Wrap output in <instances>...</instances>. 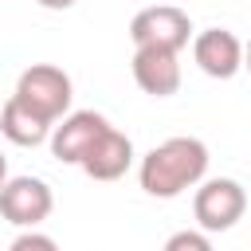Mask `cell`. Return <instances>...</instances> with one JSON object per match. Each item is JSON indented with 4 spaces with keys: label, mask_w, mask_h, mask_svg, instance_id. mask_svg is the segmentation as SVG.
<instances>
[{
    "label": "cell",
    "mask_w": 251,
    "mask_h": 251,
    "mask_svg": "<svg viewBox=\"0 0 251 251\" xmlns=\"http://www.w3.org/2000/svg\"><path fill=\"white\" fill-rule=\"evenodd\" d=\"M129 39H133V47L180 51L192 39V20H188V12L173 8V4H153V8H141L129 20Z\"/></svg>",
    "instance_id": "4"
},
{
    "label": "cell",
    "mask_w": 251,
    "mask_h": 251,
    "mask_svg": "<svg viewBox=\"0 0 251 251\" xmlns=\"http://www.w3.org/2000/svg\"><path fill=\"white\" fill-rule=\"evenodd\" d=\"M243 67H247V71H251V39H247V43H243Z\"/></svg>",
    "instance_id": "14"
},
{
    "label": "cell",
    "mask_w": 251,
    "mask_h": 251,
    "mask_svg": "<svg viewBox=\"0 0 251 251\" xmlns=\"http://www.w3.org/2000/svg\"><path fill=\"white\" fill-rule=\"evenodd\" d=\"M133 82L153 94V98H169L180 90V63L176 51L165 47H133Z\"/></svg>",
    "instance_id": "9"
},
{
    "label": "cell",
    "mask_w": 251,
    "mask_h": 251,
    "mask_svg": "<svg viewBox=\"0 0 251 251\" xmlns=\"http://www.w3.org/2000/svg\"><path fill=\"white\" fill-rule=\"evenodd\" d=\"M0 133L12 141V145H24V149H35L51 137V122L39 118L35 110H27L24 102L8 98L4 110H0Z\"/></svg>",
    "instance_id": "10"
},
{
    "label": "cell",
    "mask_w": 251,
    "mask_h": 251,
    "mask_svg": "<svg viewBox=\"0 0 251 251\" xmlns=\"http://www.w3.org/2000/svg\"><path fill=\"white\" fill-rule=\"evenodd\" d=\"M192 59L208 78H231L243 67V43L227 27H208L192 39Z\"/></svg>",
    "instance_id": "7"
},
{
    "label": "cell",
    "mask_w": 251,
    "mask_h": 251,
    "mask_svg": "<svg viewBox=\"0 0 251 251\" xmlns=\"http://www.w3.org/2000/svg\"><path fill=\"white\" fill-rule=\"evenodd\" d=\"M110 122L94 110H75L67 118H59V126H51V153L63 161V165H78L86 157V149L98 141V133L106 129Z\"/></svg>",
    "instance_id": "6"
},
{
    "label": "cell",
    "mask_w": 251,
    "mask_h": 251,
    "mask_svg": "<svg viewBox=\"0 0 251 251\" xmlns=\"http://www.w3.org/2000/svg\"><path fill=\"white\" fill-rule=\"evenodd\" d=\"M16 102H24L27 110H35L39 118H47L51 126L71 110V75L63 71V67H55V63H35V67H27L24 75H20V82H16V94H12Z\"/></svg>",
    "instance_id": "2"
},
{
    "label": "cell",
    "mask_w": 251,
    "mask_h": 251,
    "mask_svg": "<svg viewBox=\"0 0 251 251\" xmlns=\"http://www.w3.org/2000/svg\"><path fill=\"white\" fill-rule=\"evenodd\" d=\"M129 165H133V141L114 126H106L98 133V141L86 149V157L78 161V169L90 180H118V176H126Z\"/></svg>",
    "instance_id": "8"
},
{
    "label": "cell",
    "mask_w": 251,
    "mask_h": 251,
    "mask_svg": "<svg viewBox=\"0 0 251 251\" xmlns=\"http://www.w3.org/2000/svg\"><path fill=\"white\" fill-rule=\"evenodd\" d=\"M8 180V161H4V153H0V184Z\"/></svg>",
    "instance_id": "15"
},
{
    "label": "cell",
    "mask_w": 251,
    "mask_h": 251,
    "mask_svg": "<svg viewBox=\"0 0 251 251\" xmlns=\"http://www.w3.org/2000/svg\"><path fill=\"white\" fill-rule=\"evenodd\" d=\"M39 8H51V12H63V8H71L75 0H35Z\"/></svg>",
    "instance_id": "13"
},
{
    "label": "cell",
    "mask_w": 251,
    "mask_h": 251,
    "mask_svg": "<svg viewBox=\"0 0 251 251\" xmlns=\"http://www.w3.org/2000/svg\"><path fill=\"white\" fill-rule=\"evenodd\" d=\"M165 251H212V239L204 231H176L165 239Z\"/></svg>",
    "instance_id": "11"
},
{
    "label": "cell",
    "mask_w": 251,
    "mask_h": 251,
    "mask_svg": "<svg viewBox=\"0 0 251 251\" xmlns=\"http://www.w3.org/2000/svg\"><path fill=\"white\" fill-rule=\"evenodd\" d=\"M55 196L51 184L39 176H12L0 184V220L16 224V227H35L51 216Z\"/></svg>",
    "instance_id": "5"
},
{
    "label": "cell",
    "mask_w": 251,
    "mask_h": 251,
    "mask_svg": "<svg viewBox=\"0 0 251 251\" xmlns=\"http://www.w3.org/2000/svg\"><path fill=\"white\" fill-rule=\"evenodd\" d=\"M8 251H59V243H55L51 235H43V231L27 227L24 235H16V239H12V247H8Z\"/></svg>",
    "instance_id": "12"
},
{
    "label": "cell",
    "mask_w": 251,
    "mask_h": 251,
    "mask_svg": "<svg viewBox=\"0 0 251 251\" xmlns=\"http://www.w3.org/2000/svg\"><path fill=\"white\" fill-rule=\"evenodd\" d=\"M243 212H247V192L231 176L204 180L192 196V216H196L200 231H227L243 220Z\"/></svg>",
    "instance_id": "3"
},
{
    "label": "cell",
    "mask_w": 251,
    "mask_h": 251,
    "mask_svg": "<svg viewBox=\"0 0 251 251\" xmlns=\"http://www.w3.org/2000/svg\"><path fill=\"white\" fill-rule=\"evenodd\" d=\"M204 173H208V145L200 137H169V141L153 145L137 165L141 188L157 200L180 196L184 188L200 184Z\"/></svg>",
    "instance_id": "1"
}]
</instances>
